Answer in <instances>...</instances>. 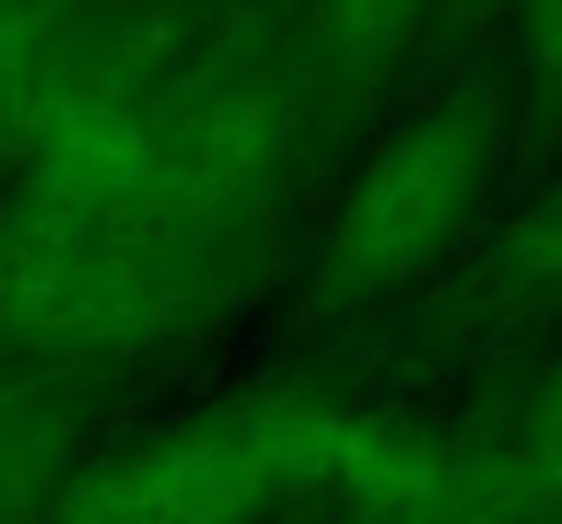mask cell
<instances>
[{
  "mask_svg": "<svg viewBox=\"0 0 562 524\" xmlns=\"http://www.w3.org/2000/svg\"><path fill=\"white\" fill-rule=\"evenodd\" d=\"M486 154L492 132L475 110H442L409 126L345 208V230L328 257L339 290L356 296L393 285L398 274L437 257L486 180Z\"/></svg>",
  "mask_w": 562,
  "mask_h": 524,
  "instance_id": "obj_1",
  "label": "cell"
},
{
  "mask_svg": "<svg viewBox=\"0 0 562 524\" xmlns=\"http://www.w3.org/2000/svg\"><path fill=\"white\" fill-rule=\"evenodd\" d=\"M470 514L475 524H552L562 514V377L530 399L519 443L470 492Z\"/></svg>",
  "mask_w": 562,
  "mask_h": 524,
  "instance_id": "obj_2",
  "label": "cell"
},
{
  "mask_svg": "<svg viewBox=\"0 0 562 524\" xmlns=\"http://www.w3.org/2000/svg\"><path fill=\"white\" fill-rule=\"evenodd\" d=\"M60 459V421L0 360V524H16Z\"/></svg>",
  "mask_w": 562,
  "mask_h": 524,
  "instance_id": "obj_3",
  "label": "cell"
},
{
  "mask_svg": "<svg viewBox=\"0 0 562 524\" xmlns=\"http://www.w3.org/2000/svg\"><path fill=\"white\" fill-rule=\"evenodd\" d=\"M60 5L55 0H0V143H16L33 104L55 82Z\"/></svg>",
  "mask_w": 562,
  "mask_h": 524,
  "instance_id": "obj_4",
  "label": "cell"
},
{
  "mask_svg": "<svg viewBox=\"0 0 562 524\" xmlns=\"http://www.w3.org/2000/svg\"><path fill=\"white\" fill-rule=\"evenodd\" d=\"M530 49L547 66V77H562V0H530Z\"/></svg>",
  "mask_w": 562,
  "mask_h": 524,
  "instance_id": "obj_5",
  "label": "cell"
},
{
  "mask_svg": "<svg viewBox=\"0 0 562 524\" xmlns=\"http://www.w3.org/2000/svg\"><path fill=\"white\" fill-rule=\"evenodd\" d=\"M350 16H367V22H387L393 11H404L409 0H339Z\"/></svg>",
  "mask_w": 562,
  "mask_h": 524,
  "instance_id": "obj_6",
  "label": "cell"
}]
</instances>
